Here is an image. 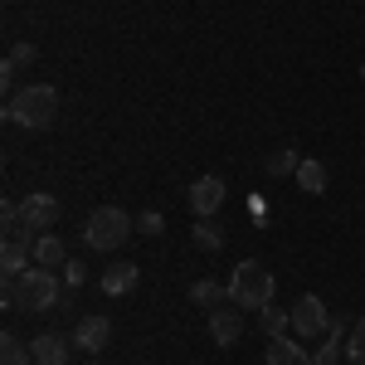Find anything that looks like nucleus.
I'll return each mask as SVG.
<instances>
[{"label": "nucleus", "mask_w": 365, "mask_h": 365, "mask_svg": "<svg viewBox=\"0 0 365 365\" xmlns=\"http://www.w3.org/2000/svg\"><path fill=\"white\" fill-rule=\"evenodd\" d=\"M210 336L220 341V346H239V336H244V317H239V307L210 312Z\"/></svg>", "instance_id": "obj_10"}, {"label": "nucleus", "mask_w": 365, "mask_h": 365, "mask_svg": "<svg viewBox=\"0 0 365 365\" xmlns=\"http://www.w3.org/2000/svg\"><path fill=\"white\" fill-rule=\"evenodd\" d=\"M58 292H63V273L58 268H29V273H20V297H25L29 312L58 307Z\"/></svg>", "instance_id": "obj_4"}, {"label": "nucleus", "mask_w": 365, "mask_h": 365, "mask_svg": "<svg viewBox=\"0 0 365 365\" xmlns=\"http://www.w3.org/2000/svg\"><path fill=\"white\" fill-rule=\"evenodd\" d=\"M361 78H365V63H361Z\"/></svg>", "instance_id": "obj_25"}, {"label": "nucleus", "mask_w": 365, "mask_h": 365, "mask_svg": "<svg viewBox=\"0 0 365 365\" xmlns=\"http://www.w3.org/2000/svg\"><path fill=\"white\" fill-rule=\"evenodd\" d=\"M68 346L73 341H63L58 331H39V336L29 341V356H34V365H63L68 361Z\"/></svg>", "instance_id": "obj_9"}, {"label": "nucleus", "mask_w": 365, "mask_h": 365, "mask_svg": "<svg viewBox=\"0 0 365 365\" xmlns=\"http://www.w3.org/2000/svg\"><path fill=\"white\" fill-rule=\"evenodd\" d=\"M327 327H331V317H327V302H322L317 292H302V297H297V307H292V336H297V341L327 336Z\"/></svg>", "instance_id": "obj_5"}, {"label": "nucleus", "mask_w": 365, "mask_h": 365, "mask_svg": "<svg viewBox=\"0 0 365 365\" xmlns=\"http://www.w3.org/2000/svg\"><path fill=\"white\" fill-rule=\"evenodd\" d=\"M29 258H34V249H25L20 239H5V249H0V273H5V278H20V273H29Z\"/></svg>", "instance_id": "obj_14"}, {"label": "nucleus", "mask_w": 365, "mask_h": 365, "mask_svg": "<svg viewBox=\"0 0 365 365\" xmlns=\"http://www.w3.org/2000/svg\"><path fill=\"white\" fill-rule=\"evenodd\" d=\"M185 200H190L195 220H205V215H215V210L225 205V180H220V175H200L195 185L185 190Z\"/></svg>", "instance_id": "obj_8"}, {"label": "nucleus", "mask_w": 365, "mask_h": 365, "mask_svg": "<svg viewBox=\"0 0 365 365\" xmlns=\"http://www.w3.org/2000/svg\"><path fill=\"white\" fill-rule=\"evenodd\" d=\"M258 327L268 331V341H273V336H287V331H292V312H282V307H273V302H268V307L258 312Z\"/></svg>", "instance_id": "obj_15"}, {"label": "nucleus", "mask_w": 365, "mask_h": 365, "mask_svg": "<svg viewBox=\"0 0 365 365\" xmlns=\"http://www.w3.org/2000/svg\"><path fill=\"white\" fill-rule=\"evenodd\" d=\"M58 117V88L54 83H29L15 98H5V122L25 127V132H44Z\"/></svg>", "instance_id": "obj_1"}, {"label": "nucleus", "mask_w": 365, "mask_h": 365, "mask_svg": "<svg viewBox=\"0 0 365 365\" xmlns=\"http://www.w3.org/2000/svg\"><path fill=\"white\" fill-rule=\"evenodd\" d=\"M263 170H268V175H297V151H292V146H278V151L263 161Z\"/></svg>", "instance_id": "obj_20"}, {"label": "nucleus", "mask_w": 365, "mask_h": 365, "mask_svg": "<svg viewBox=\"0 0 365 365\" xmlns=\"http://www.w3.org/2000/svg\"><path fill=\"white\" fill-rule=\"evenodd\" d=\"M88 365H103V361H88Z\"/></svg>", "instance_id": "obj_26"}, {"label": "nucleus", "mask_w": 365, "mask_h": 365, "mask_svg": "<svg viewBox=\"0 0 365 365\" xmlns=\"http://www.w3.org/2000/svg\"><path fill=\"white\" fill-rule=\"evenodd\" d=\"M137 229H141V234H161V229H166V220H161L156 210H146V215L137 220Z\"/></svg>", "instance_id": "obj_24"}, {"label": "nucleus", "mask_w": 365, "mask_h": 365, "mask_svg": "<svg viewBox=\"0 0 365 365\" xmlns=\"http://www.w3.org/2000/svg\"><path fill=\"white\" fill-rule=\"evenodd\" d=\"M34 263H39V268H63V263H68V249H63V239H58L54 229L34 239Z\"/></svg>", "instance_id": "obj_13"}, {"label": "nucleus", "mask_w": 365, "mask_h": 365, "mask_svg": "<svg viewBox=\"0 0 365 365\" xmlns=\"http://www.w3.org/2000/svg\"><path fill=\"white\" fill-rule=\"evenodd\" d=\"M108 341H113V322H108L103 312H93V317H83V322L73 327V346H78V351H88V356H98Z\"/></svg>", "instance_id": "obj_6"}, {"label": "nucleus", "mask_w": 365, "mask_h": 365, "mask_svg": "<svg viewBox=\"0 0 365 365\" xmlns=\"http://www.w3.org/2000/svg\"><path fill=\"white\" fill-rule=\"evenodd\" d=\"M229 302L239 312H263L273 302V273L258 263V258H244L229 278Z\"/></svg>", "instance_id": "obj_2"}, {"label": "nucleus", "mask_w": 365, "mask_h": 365, "mask_svg": "<svg viewBox=\"0 0 365 365\" xmlns=\"http://www.w3.org/2000/svg\"><path fill=\"white\" fill-rule=\"evenodd\" d=\"M34 54H39L34 44H15V49L5 54V68H25V63H34Z\"/></svg>", "instance_id": "obj_23"}, {"label": "nucleus", "mask_w": 365, "mask_h": 365, "mask_svg": "<svg viewBox=\"0 0 365 365\" xmlns=\"http://www.w3.org/2000/svg\"><path fill=\"white\" fill-rule=\"evenodd\" d=\"M346 361H351V365H365V317L351 327V336H346Z\"/></svg>", "instance_id": "obj_21"}, {"label": "nucleus", "mask_w": 365, "mask_h": 365, "mask_svg": "<svg viewBox=\"0 0 365 365\" xmlns=\"http://www.w3.org/2000/svg\"><path fill=\"white\" fill-rule=\"evenodd\" d=\"M0 365H34V356L25 351V341H20V336L5 331V336H0Z\"/></svg>", "instance_id": "obj_18"}, {"label": "nucleus", "mask_w": 365, "mask_h": 365, "mask_svg": "<svg viewBox=\"0 0 365 365\" xmlns=\"http://www.w3.org/2000/svg\"><path fill=\"white\" fill-rule=\"evenodd\" d=\"M268 365H312V356L302 351V341L273 336V341H268Z\"/></svg>", "instance_id": "obj_12"}, {"label": "nucleus", "mask_w": 365, "mask_h": 365, "mask_svg": "<svg viewBox=\"0 0 365 365\" xmlns=\"http://www.w3.org/2000/svg\"><path fill=\"white\" fill-rule=\"evenodd\" d=\"M195 244L205 253H220V249H225V229L215 225V215H205V220L195 225Z\"/></svg>", "instance_id": "obj_17"}, {"label": "nucleus", "mask_w": 365, "mask_h": 365, "mask_svg": "<svg viewBox=\"0 0 365 365\" xmlns=\"http://www.w3.org/2000/svg\"><path fill=\"white\" fill-rule=\"evenodd\" d=\"M297 185H302L307 195H322V190H327V166H322V161H297Z\"/></svg>", "instance_id": "obj_16"}, {"label": "nucleus", "mask_w": 365, "mask_h": 365, "mask_svg": "<svg viewBox=\"0 0 365 365\" xmlns=\"http://www.w3.org/2000/svg\"><path fill=\"white\" fill-rule=\"evenodd\" d=\"M141 278L137 263H108L103 268V297H122V292H132Z\"/></svg>", "instance_id": "obj_11"}, {"label": "nucleus", "mask_w": 365, "mask_h": 365, "mask_svg": "<svg viewBox=\"0 0 365 365\" xmlns=\"http://www.w3.org/2000/svg\"><path fill=\"white\" fill-rule=\"evenodd\" d=\"M58 273H63V287H68V292H73V287H83V282H88V268L78 263V258H68V263H63Z\"/></svg>", "instance_id": "obj_22"}, {"label": "nucleus", "mask_w": 365, "mask_h": 365, "mask_svg": "<svg viewBox=\"0 0 365 365\" xmlns=\"http://www.w3.org/2000/svg\"><path fill=\"white\" fill-rule=\"evenodd\" d=\"M137 229V220L127 215V210H117V205H103V210H93L88 215V225H83V239H88V249H98V253H113L127 244V234Z\"/></svg>", "instance_id": "obj_3"}, {"label": "nucleus", "mask_w": 365, "mask_h": 365, "mask_svg": "<svg viewBox=\"0 0 365 365\" xmlns=\"http://www.w3.org/2000/svg\"><path fill=\"white\" fill-rule=\"evenodd\" d=\"M58 210H63V205H58L54 195H25L20 200V220H25L29 229H39V234H49V229L58 225Z\"/></svg>", "instance_id": "obj_7"}, {"label": "nucleus", "mask_w": 365, "mask_h": 365, "mask_svg": "<svg viewBox=\"0 0 365 365\" xmlns=\"http://www.w3.org/2000/svg\"><path fill=\"white\" fill-rule=\"evenodd\" d=\"M229 287H220L215 278H200L195 287H190V302H200V307H215V302H225Z\"/></svg>", "instance_id": "obj_19"}]
</instances>
